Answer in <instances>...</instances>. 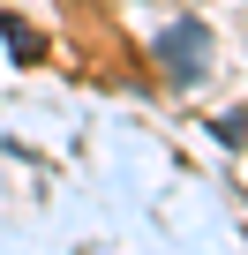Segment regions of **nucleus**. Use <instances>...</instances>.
Returning a JSON list of instances; mask_svg holds the SVG:
<instances>
[{"label":"nucleus","mask_w":248,"mask_h":255,"mask_svg":"<svg viewBox=\"0 0 248 255\" xmlns=\"http://www.w3.org/2000/svg\"><path fill=\"white\" fill-rule=\"evenodd\" d=\"M151 53H158L166 83H203V75H211V23H196V15H188V23H166Z\"/></svg>","instance_id":"1"},{"label":"nucleus","mask_w":248,"mask_h":255,"mask_svg":"<svg viewBox=\"0 0 248 255\" xmlns=\"http://www.w3.org/2000/svg\"><path fill=\"white\" fill-rule=\"evenodd\" d=\"M0 38L15 45V60H38V30L30 23H8V15H0Z\"/></svg>","instance_id":"2"}]
</instances>
